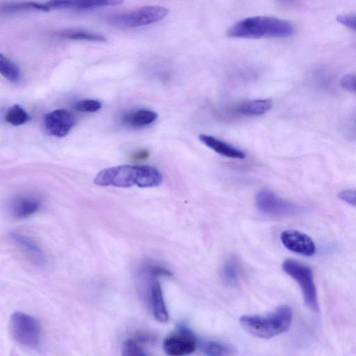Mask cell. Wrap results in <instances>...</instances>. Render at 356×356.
Segmentation results:
<instances>
[{
	"mask_svg": "<svg viewBox=\"0 0 356 356\" xmlns=\"http://www.w3.org/2000/svg\"><path fill=\"white\" fill-rule=\"evenodd\" d=\"M294 33L289 22L270 16H254L241 19L227 30L231 38L258 39L263 38H287Z\"/></svg>",
	"mask_w": 356,
	"mask_h": 356,
	"instance_id": "cell-1",
	"label": "cell"
},
{
	"mask_svg": "<svg viewBox=\"0 0 356 356\" xmlns=\"http://www.w3.org/2000/svg\"><path fill=\"white\" fill-rule=\"evenodd\" d=\"M293 312L282 305L266 315H244L239 321L248 333L261 339H270L288 330L291 325Z\"/></svg>",
	"mask_w": 356,
	"mask_h": 356,
	"instance_id": "cell-2",
	"label": "cell"
},
{
	"mask_svg": "<svg viewBox=\"0 0 356 356\" xmlns=\"http://www.w3.org/2000/svg\"><path fill=\"white\" fill-rule=\"evenodd\" d=\"M282 269L300 286L305 305L311 310L318 312L319 306L312 269L309 266L291 259L284 261Z\"/></svg>",
	"mask_w": 356,
	"mask_h": 356,
	"instance_id": "cell-3",
	"label": "cell"
},
{
	"mask_svg": "<svg viewBox=\"0 0 356 356\" xmlns=\"http://www.w3.org/2000/svg\"><path fill=\"white\" fill-rule=\"evenodd\" d=\"M10 330L14 340L23 346L35 348L40 343V325L29 314L22 312L13 313L10 320Z\"/></svg>",
	"mask_w": 356,
	"mask_h": 356,
	"instance_id": "cell-4",
	"label": "cell"
},
{
	"mask_svg": "<svg viewBox=\"0 0 356 356\" xmlns=\"http://www.w3.org/2000/svg\"><path fill=\"white\" fill-rule=\"evenodd\" d=\"M168 9L160 6H145L113 17L109 22L115 27L131 29L147 26L163 19Z\"/></svg>",
	"mask_w": 356,
	"mask_h": 356,
	"instance_id": "cell-5",
	"label": "cell"
},
{
	"mask_svg": "<svg viewBox=\"0 0 356 356\" xmlns=\"http://www.w3.org/2000/svg\"><path fill=\"white\" fill-rule=\"evenodd\" d=\"M255 202L259 211L273 217L290 216L300 211L298 206L283 200L268 189L259 191L256 195Z\"/></svg>",
	"mask_w": 356,
	"mask_h": 356,
	"instance_id": "cell-6",
	"label": "cell"
},
{
	"mask_svg": "<svg viewBox=\"0 0 356 356\" xmlns=\"http://www.w3.org/2000/svg\"><path fill=\"white\" fill-rule=\"evenodd\" d=\"M137 174L138 165H121L103 169L93 181L100 186L128 188L136 185Z\"/></svg>",
	"mask_w": 356,
	"mask_h": 356,
	"instance_id": "cell-7",
	"label": "cell"
},
{
	"mask_svg": "<svg viewBox=\"0 0 356 356\" xmlns=\"http://www.w3.org/2000/svg\"><path fill=\"white\" fill-rule=\"evenodd\" d=\"M163 346L167 355L181 356L193 353L196 349L197 342L187 327L180 326L177 332L165 339Z\"/></svg>",
	"mask_w": 356,
	"mask_h": 356,
	"instance_id": "cell-8",
	"label": "cell"
},
{
	"mask_svg": "<svg viewBox=\"0 0 356 356\" xmlns=\"http://www.w3.org/2000/svg\"><path fill=\"white\" fill-rule=\"evenodd\" d=\"M75 124L72 114L65 109H56L44 115L46 132L53 136L63 137L69 134Z\"/></svg>",
	"mask_w": 356,
	"mask_h": 356,
	"instance_id": "cell-9",
	"label": "cell"
},
{
	"mask_svg": "<svg viewBox=\"0 0 356 356\" xmlns=\"http://www.w3.org/2000/svg\"><path fill=\"white\" fill-rule=\"evenodd\" d=\"M280 240L289 250L303 256H312L316 252V245L313 240L301 232L287 229L282 232Z\"/></svg>",
	"mask_w": 356,
	"mask_h": 356,
	"instance_id": "cell-10",
	"label": "cell"
},
{
	"mask_svg": "<svg viewBox=\"0 0 356 356\" xmlns=\"http://www.w3.org/2000/svg\"><path fill=\"white\" fill-rule=\"evenodd\" d=\"M199 139L207 147L222 156L237 159L245 158L243 151L214 136L200 134Z\"/></svg>",
	"mask_w": 356,
	"mask_h": 356,
	"instance_id": "cell-11",
	"label": "cell"
},
{
	"mask_svg": "<svg viewBox=\"0 0 356 356\" xmlns=\"http://www.w3.org/2000/svg\"><path fill=\"white\" fill-rule=\"evenodd\" d=\"M10 236L13 242L38 265L43 266L46 259L40 248L29 237L21 233L11 232Z\"/></svg>",
	"mask_w": 356,
	"mask_h": 356,
	"instance_id": "cell-12",
	"label": "cell"
},
{
	"mask_svg": "<svg viewBox=\"0 0 356 356\" xmlns=\"http://www.w3.org/2000/svg\"><path fill=\"white\" fill-rule=\"evenodd\" d=\"M149 299L154 318L159 322L166 323L169 316L161 285L157 281H154L151 284Z\"/></svg>",
	"mask_w": 356,
	"mask_h": 356,
	"instance_id": "cell-13",
	"label": "cell"
},
{
	"mask_svg": "<svg viewBox=\"0 0 356 356\" xmlns=\"http://www.w3.org/2000/svg\"><path fill=\"white\" fill-rule=\"evenodd\" d=\"M40 207V200L33 196L17 198L11 206V213L17 219L29 217L37 212Z\"/></svg>",
	"mask_w": 356,
	"mask_h": 356,
	"instance_id": "cell-14",
	"label": "cell"
},
{
	"mask_svg": "<svg viewBox=\"0 0 356 356\" xmlns=\"http://www.w3.org/2000/svg\"><path fill=\"white\" fill-rule=\"evenodd\" d=\"M163 181L162 174L156 168L150 165H138L136 185L140 188L159 186Z\"/></svg>",
	"mask_w": 356,
	"mask_h": 356,
	"instance_id": "cell-15",
	"label": "cell"
},
{
	"mask_svg": "<svg viewBox=\"0 0 356 356\" xmlns=\"http://www.w3.org/2000/svg\"><path fill=\"white\" fill-rule=\"evenodd\" d=\"M158 114L152 110L139 109L124 115V122L133 127H143L154 122Z\"/></svg>",
	"mask_w": 356,
	"mask_h": 356,
	"instance_id": "cell-16",
	"label": "cell"
},
{
	"mask_svg": "<svg viewBox=\"0 0 356 356\" xmlns=\"http://www.w3.org/2000/svg\"><path fill=\"white\" fill-rule=\"evenodd\" d=\"M272 102L269 99H255L239 105L236 111L243 115L253 116L266 113L270 110Z\"/></svg>",
	"mask_w": 356,
	"mask_h": 356,
	"instance_id": "cell-17",
	"label": "cell"
},
{
	"mask_svg": "<svg viewBox=\"0 0 356 356\" xmlns=\"http://www.w3.org/2000/svg\"><path fill=\"white\" fill-rule=\"evenodd\" d=\"M1 10L6 13L25 10L49 11L45 3H38L35 1L5 3L1 6Z\"/></svg>",
	"mask_w": 356,
	"mask_h": 356,
	"instance_id": "cell-18",
	"label": "cell"
},
{
	"mask_svg": "<svg viewBox=\"0 0 356 356\" xmlns=\"http://www.w3.org/2000/svg\"><path fill=\"white\" fill-rule=\"evenodd\" d=\"M0 72L3 77L13 83H17L21 79V72L17 65L1 53Z\"/></svg>",
	"mask_w": 356,
	"mask_h": 356,
	"instance_id": "cell-19",
	"label": "cell"
},
{
	"mask_svg": "<svg viewBox=\"0 0 356 356\" xmlns=\"http://www.w3.org/2000/svg\"><path fill=\"white\" fill-rule=\"evenodd\" d=\"M64 38L74 40H84L91 42H104L107 40L104 35L82 30H67L59 33Z\"/></svg>",
	"mask_w": 356,
	"mask_h": 356,
	"instance_id": "cell-20",
	"label": "cell"
},
{
	"mask_svg": "<svg viewBox=\"0 0 356 356\" xmlns=\"http://www.w3.org/2000/svg\"><path fill=\"white\" fill-rule=\"evenodd\" d=\"M222 277L225 282L229 285H236L239 281V264L235 257L229 258L224 264Z\"/></svg>",
	"mask_w": 356,
	"mask_h": 356,
	"instance_id": "cell-21",
	"label": "cell"
},
{
	"mask_svg": "<svg viewBox=\"0 0 356 356\" xmlns=\"http://www.w3.org/2000/svg\"><path fill=\"white\" fill-rule=\"evenodd\" d=\"M29 119V113L19 104L13 105L5 113V120L14 126L22 125Z\"/></svg>",
	"mask_w": 356,
	"mask_h": 356,
	"instance_id": "cell-22",
	"label": "cell"
},
{
	"mask_svg": "<svg viewBox=\"0 0 356 356\" xmlns=\"http://www.w3.org/2000/svg\"><path fill=\"white\" fill-rule=\"evenodd\" d=\"M124 0H70V8L88 9L121 4Z\"/></svg>",
	"mask_w": 356,
	"mask_h": 356,
	"instance_id": "cell-23",
	"label": "cell"
},
{
	"mask_svg": "<svg viewBox=\"0 0 356 356\" xmlns=\"http://www.w3.org/2000/svg\"><path fill=\"white\" fill-rule=\"evenodd\" d=\"M200 348L205 355L210 356L225 355L230 353V350L227 346L213 341L201 342Z\"/></svg>",
	"mask_w": 356,
	"mask_h": 356,
	"instance_id": "cell-24",
	"label": "cell"
},
{
	"mask_svg": "<svg viewBox=\"0 0 356 356\" xmlns=\"http://www.w3.org/2000/svg\"><path fill=\"white\" fill-rule=\"evenodd\" d=\"M122 354L125 356L145 355L147 353L139 343V339H129L122 345Z\"/></svg>",
	"mask_w": 356,
	"mask_h": 356,
	"instance_id": "cell-25",
	"label": "cell"
},
{
	"mask_svg": "<svg viewBox=\"0 0 356 356\" xmlns=\"http://www.w3.org/2000/svg\"><path fill=\"white\" fill-rule=\"evenodd\" d=\"M102 107V103L96 99H83L75 104L74 108L79 112L95 113Z\"/></svg>",
	"mask_w": 356,
	"mask_h": 356,
	"instance_id": "cell-26",
	"label": "cell"
},
{
	"mask_svg": "<svg viewBox=\"0 0 356 356\" xmlns=\"http://www.w3.org/2000/svg\"><path fill=\"white\" fill-rule=\"evenodd\" d=\"M340 84L344 89L356 93V74H349L343 76Z\"/></svg>",
	"mask_w": 356,
	"mask_h": 356,
	"instance_id": "cell-27",
	"label": "cell"
},
{
	"mask_svg": "<svg viewBox=\"0 0 356 356\" xmlns=\"http://www.w3.org/2000/svg\"><path fill=\"white\" fill-rule=\"evenodd\" d=\"M337 21L342 25L356 31V15H341L337 17Z\"/></svg>",
	"mask_w": 356,
	"mask_h": 356,
	"instance_id": "cell-28",
	"label": "cell"
},
{
	"mask_svg": "<svg viewBox=\"0 0 356 356\" xmlns=\"http://www.w3.org/2000/svg\"><path fill=\"white\" fill-rule=\"evenodd\" d=\"M338 197L348 204L356 207V191L350 189L342 191L339 193Z\"/></svg>",
	"mask_w": 356,
	"mask_h": 356,
	"instance_id": "cell-29",
	"label": "cell"
},
{
	"mask_svg": "<svg viewBox=\"0 0 356 356\" xmlns=\"http://www.w3.org/2000/svg\"><path fill=\"white\" fill-rule=\"evenodd\" d=\"M147 156V152H139V154L138 153L136 154V159H144Z\"/></svg>",
	"mask_w": 356,
	"mask_h": 356,
	"instance_id": "cell-30",
	"label": "cell"
},
{
	"mask_svg": "<svg viewBox=\"0 0 356 356\" xmlns=\"http://www.w3.org/2000/svg\"><path fill=\"white\" fill-rule=\"evenodd\" d=\"M277 1L281 2V3H282L289 4V3H293V2H295L297 0H277Z\"/></svg>",
	"mask_w": 356,
	"mask_h": 356,
	"instance_id": "cell-31",
	"label": "cell"
}]
</instances>
